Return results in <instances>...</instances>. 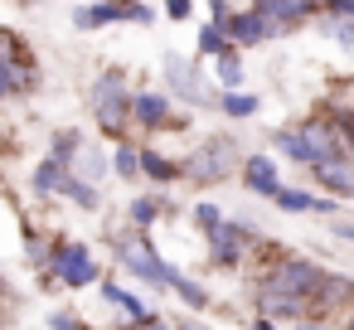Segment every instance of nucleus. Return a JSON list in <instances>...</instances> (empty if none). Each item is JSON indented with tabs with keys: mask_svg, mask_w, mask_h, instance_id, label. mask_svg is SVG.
<instances>
[{
	"mask_svg": "<svg viewBox=\"0 0 354 330\" xmlns=\"http://www.w3.org/2000/svg\"><path fill=\"white\" fill-rule=\"evenodd\" d=\"M320 282H325V267L320 262H310V257H281L272 272H262L257 282H252V291H277V296H296V301H315V291H320Z\"/></svg>",
	"mask_w": 354,
	"mask_h": 330,
	"instance_id": "1",
	"label": "nucleus"
},
{
	"mask_svg": "<svg viewBox=\"0 0 354 330\" xmlns=\"http://www.w3.org/2000/svg\"><path fill=\"white\" fill-rule=\"evenodd\" d=\"M238 165H243V146H238L233 136H209V141L180 165V175L194 180V185H218V180H228Z\"/></svg>",
	"mask_w": 354,
	"mask_h": 330,
	"instance_id": "2",
	"label": "nucleus"
},
{
	"mask_svg": "<svg viewBox=\"0 0 354 330\" xmlns=\"http://www.w3.org/2000/svg\"><path fill=\"white\" fill-rule=\"evenodd\" d=\"M117 257H122V267L136 277V282H151V286H160V291H170V277H175V267L151 248V238L136 228L131 238H122L117 243Z\"/></svg>",
	"mask_w": 354,
	"mask_h": 330,
	"instance_id": "3",
	"label": "nucleus"
},
{
	"mask_svg": "<svg viewBox=\"0 0 354 330\" xmlns=\"http://www.w3.org/2000/svg\"><path fill=\"white\" fill-rule=\"evenodd\" d=\"M93 117H97V127L112 131V136L127 131V122H131V93H127L122 73H107V78L93 83Z\"/></svg>",
	"mask_w": 354,
	"mask_h": 330,
	"instance_id": "4",
	"label": "nucleus"
},
{
	"mask_svg": "<svg viewBox=\"0 0 354 330\" xmlns=\"http://www.w3.org/2000/svg\"><path fill=\"white\" fill-rule=\"evenodd\" d=\"M49 272H54L64 286H93V282L102 277L97 262H93V253H88V243H73V238H59V243H54Z\"/></svg>",
	"mask_w": 354,
	"mask_h": 330,
	"instance_id": "5",
	"label": "nucleus"
},
{
	"mask_svg": "<svg viewBox=\"0 0 354 330\" xmlns=\"http://www.w3.org/2000/svg\"><path fill=\"white\" fill-rule=\"evenodd\" d=\"M238 175H243V190H248V194H257V199H272V194L281 190L277 156H267V151H252V156H243Z\"/></svg>",
	"mask_w": 354,
	"mask_h": 330,
	"instance_id": "6",
	"label": "nucleus"
},
{
	"mask_svg": "<svg viewBox=\"0 0 354 330\" xmlns=\"http://www.w3.org/2000/svg\"><path fill=\"white\" fill-rule=\"evenodd\" d=\"M165 78H170V93H175V98H185V102H194V107L214 102V93H209V88L199 83L194 64H185L180 54H170V59H165Z\"/></svg>",
	"mask_w": 354,
	"mask_h": 330,
	"instance_id": "7",
	"label": "nucleus"
},
{
	"mask_svg": "<svg viewBox=\"0 0 354 330\" xmlns=\"http://www.w3.org/2000/svg\"><path fill=\"white\" fill-rule=\"evenodd\" d=\"M310 175H315V185L325 194L354 199V161H320V165H310Z\"/></svg>",
	"mask_w": 354,
	"mask_h": 330,
	"instance_id": "8",
	"label": "nucleus"
},
{
	"mask_svg": "<svg viewBox=\"0 0 354 330\" xmlns=\"http://www.w3.org/2000/svg\"><path fill=\"white\" fill-rule=\"evenodd\" d=\"M272 30H277V25H272V20H262L257 10H243V15H233V20L223 25V35H228L233 44H243V49H252V44H262V39H267Z\"/></svg>",
	"mask_w": 354,
	"mask_h": 330,
	"instance_id": "9",
	"label": "nucleus"
},
{
	"mask_svg": "<svg viewBox=\"0 0 354 330\" xmlns=\"http://www.w3.org/2000/svg\"><path fill=\"white\" fill-rule=\"evenodd\" d=\"M131 122H141L146 131L170 127V98L165 93H136L131 98Z\"/></svg>",
	"mask_w": 354,
	"mask_h": 330,
	"instance_id": "10",
	"label": "nucleus"
},
{
	"mask_svg": "<svg viewBox=\"0 0 354 330\" xmlns=\"http://www.w3.org/2000/svg\"><path fill=\"white\" fill-rule=\"evenodd\" d=\"M310 6H325V0H252V10L272 25H296Z\"/></svg>",
	"mask_w": 354,
	"mask_h": 330,
	"instance_id": "11",
	"label": "nucleus"
},
{
	"mask_svg": "<svg viewBox=\"0 0 354 330\" xmlns=\"http://www.w3.org/2000/svg\"><path fill=\"white\" fill-rule=\"evenodd\" d=\"M102 296H107L112 306H122V315H127L131 325H141V320H151V315H156L141 296H131V291H127V286H117V282H102Z\"/></svg>",
	"mask_w": 354,
	"mask_h": 330,
	"instance_id": "12",
	"label": "nucleus"
},
{
	"mask_svg": "<svg viewBox=\"0 0 354 330\" xmlns=\"http://www.w3.org/2000/svg\"><path fill=\"white\" fill-rule=\"evenodd\" d=\"M141 175L156 180V185H175V180H185V175H180V161H170L165 151H141Z\"/></svg>",
	"mask_w": 354,
	"mask_h": 330,
	"instance_id": "13",
	"label": "nucleus"
},
{
	"mask_svg": "<svg viewBox=\"0 0 354 330\" xmlns=\"http://www.w3.org/2000/svg\"><path fill=\"white\" fill-rule=\"evenodd\" d=\"M170 291H175V296H180L189 311H209V291H204L194 277H185L180 267H175V277H170Z\"/></svg>",
	"mask_w": 354,
	"mask_h": 330,
	"instance_id": "14",
	"label": "nucleus"
},
{
	"mask_svg": "<svg viewBox=\"0 0 354 330\" xmlns=\"http://www.w3.org/2000/svg\"><path fill=\"white\" fill-rule=\"evenodd\" d=\"M64 180H68V165L49 156V161L35 170V194H59V190H64Z\"/></svg>",
	"mask_w": 354,
	"mask_h": 330,
	"instance_id": "15",
	"label": "nucleus"
},
{
	"mask_svg": "<svg viewBox=\"0 0 354 330\" xmlns=\"http://www.w3.org/2000/svg\"><path fill=\"white\" fill-rule=\"evenodd\" d=\"M73 161H78V180H88V185H93V180H102V175L112 170V161H107V156H102L97 146H83V151H78Z\"/></svg>",
	"mask_w": 354,
	"mask_h": 330,
	"instance_id": "16",
	"label": "nucleus"
},
{
	"mask_svg": "<svg viewBox=\"0 0 354 330\" xmlns=\"http://www.w3.org/2000/svg\"><path fill=\"white\" fill-rule=\"evenodd\" d=\"M59 194H68L78 209H102V194H97V185H88V180H78L73 170H68V180H64V190Z\"/></svg>",
	"mask_w": 354,
	"mask_h": 330,
	"instance_id": "17",
	"label": "nucleus"
},
{
	"mask_svg": "<svg viewBox=\"0 0 354 330\" xmlns=\"http://www.w3.org/2000/svg\"><path fill=\"white\" fill-rule=\"evenodd\" d=\"M272 204L286 209V214H310V209H315V194H310V190H296V185H281V190L272 194Z\"/></svg>",
	"mask_w": 354,
	"mask_h": 330,
	"instance_id": "18",
	"label": "nucleus"
},
{
	"mask_svg": "<svg viewBox=\"0 0 354 330\" xmlns=\"http://www.w3.org/2000/svg\"><path fill=\"white\" fill-rule=\"evenodd\" d=\"M160 209H165V204H160V199H151V194H136V199L127 204V214H131V223H136L141 233H146V228L160 219Z\"/></svg>",
	"mask_w": 354,
	"mask_h": 330,
	"instance_id": "19",
	"label": "nucleus"
},
{
	"mask_svg": "<svg viewBox=\"0 0 354 330\" xmlns=\"http://www.w3.org/2000/svg\"><path fill=\"white\" fill-rule=\"evenodd\" d=\"M112 170H117V175H122V180H136V175H141V151H136V146H127V141H122V146H117V151H112Z\"/></svg>",
	"mask_w": 354,
	"mask_h": 330,
	"instance_id": "20",
	"label": "nucleus"
},
{
	"mask_svg": "<svg viewBox=\"0 0 354 330\" xmlns=\"http://www.w3.org/2000/svg\"><path fill=\"white\" fill-rule=\"evenodd\" d=\"M218 83H223L228 93L243 83V59H238V49H223V54H218Z\"/></svg>",
	"mask_w": 354,
	"mask_h": 330,
	"instance_id": "21",
	"label": "nucleus"
},
{
	"mask_svg": "<svg viewBox=\"0 0 354 330\" xmlns=\"http://www.w3.org/2000/svg\"><path fill=\"white\" fill-rule=\"evenodd\" d=\"M218 107H223L228 117H252V112H257V98H252V93H223Z\"/></svg>",
	"mask_w": 354,
	"mask_h": 330,
	"instance_id": "22",
	"label": "nucleus"
},
{
	"mask_svg": "<svg viewBox=\"0 0 354 330\" xmlns=\"http://www.w3.org/2000/svg\"><path fill=\"white\" fill-rule=\"evenodd\" d=\"M325 35H330L339 49H349V54H354V20H344V15H330V20H325Z\"/></svg>",
	"mask_w": 354,
	"mask_h": 330,
	"instance_id": "23",
	"label": "nucleus"
},
{
	"mask_svg": "<svg viewBox=\"0 0 354 330\" xmlns=\"http://www.w3.org/2000/svg\"><path fill=\"white\" fill-rule=\"evenodd\" d=\"M83 151V136L78 131H59L54 136V161H64V165H73V156Z\"/></svg>",
	"mask_w": 354,
	"mask_h": 330,
	"instance_id": "24",
	"label": "nucleus"
},
{
	"mask_svg": "<svg viewBox=\"0 0 354 330\" xmlns=\"http://www.w3.org/2000/svg\"><path fill=\"white\" fill-rule=\"evenodd\" d=\"M223 49H228V35H223L218 25H204V30H199V54H214V59H218Z\"/></svg>",
	"mask_w": 354,
	"mask_h": 330,
	"instance_id": "25",
	"label": "nucleus"
},
{
	"mask_svg": "<svg viewBox=\"0 0 354 330\" xmlns=\"http://www.w3.org/2000/svg\"><path fill=\"white\" fill-rule=\"evenodd\" d=\"M194 223H199V233H214V228L223 223V209L204 199V204H194Z\"/></svg>",
	"mask_w": 354,
	"mask_h": 330,
	"instance_id": "26",
	"label": "nucleus"
},
{
	"mask_svg": "<svg viewBox=\"0 0 354 330\" xmlns=\"http://www.w3.org/2000/svg\"><path fill=\"white\" fill-rule=\"evenodd\" d=\"M49 330H83V325H78V315H68V311H54V315H49Z\"/></svg>",
	"mask_w": 354,
	"mask_h": 330,
	"instance_id": "27",
	"label": "nucleus"
},
{
	"mask_svg": "<svg viewBox=\"0 0 354 330\" xmlns=\"http://www.w3.org/2000/svg\"><path fill=\"white\" fill-rule=\"evenodd\" d=\"M286 330H330V320H320V315H301V320L286 325Z\"/></svg>",
	"mask_w": 354,
	"mask_h": 330,
	"instance_id": "28",
	"label": "nucleus"
},
{
	"mask_svg": "<svg viewBox=\"0 0 354 330\" xmlns=\"http://www.w3.org/2000/svg\"><path fill=\"white\" fill-rule=\"evenodd\" d=\"M325 10H330V15H344V20H354V0H325Z\"/></svg>",
	"mask_w": 354,
	"mask_h": 330,
	"instance_id": "29",
	"label": "nucleus"
},
{
	"mask_svg": "<svg viewBox=\"0 0 354 330\" xmlns=\"http://www.w3.org/2000/svg\"><path fill=\"white\" fill-rule=\"evenodd\" d=\"M131 330H180L175 320H160V315H151V320H141V325H131Z\"/></svg>",
	"mask_w": 354,
	"mask_h": 330,
	"instance_id": "30",
	"label": "nucleus"
},
{
	"mask_svg": "<svg viewBox=\"0 0 354 330\" xmlns=\"http://www.w3.org/2000/svg\"><path fill=\"white\" fill-rule=\"evenodd\" d=\"M165 15H170V20H185V15H189V0H165Z\"/></svg>",
	"mask_w": 354,
	"mask_h": 330,
	"instance_id": "31",
	"label": "nucleus"
},
{
	"mask_svg": "<svg viewBox=\"0 0 354 330\" xmlns=\"http://www.w3.org/2000/svg\"><path fill=\"white\" fill-rule=\"evenodd\" d=\"M330 233H335V238H344V243H354V223H335Z\"/></svg>",
	"mask_w": 354,
	"mask_h": 330,
	"instance_id": "32",
	"label": "nucleus"
},
{
	"mask_svg": "<svg viewBox=\"0 0 354 330\" xmlns=\"http://www.w3.org/2000/svg\"><path fill=\"white\" fill-rule=\"evenodd\" d=\"M248 330H281V325H272V320H262V315H252V320H248Z\"/></svg>",
	"mask_w": 354,
	"mask_h": 330,
	"instance_id": "33",
	"label": "nucleus"
},
{
	"mask_svg": "<svg viewBox=\"0 0 354 330\" xmlns=\"http://www.w3.org/2000/svg\"><path fill=\"white\" fill-rule=\"evenodd\" d=\"M180 330H209L204 320H180Z\"/></svg>",
	"mask_w": 354,
	"mask_h": 330,
	"instance_id": "34",
	"label": "nucleus"
},
{
	"mask_svg": "<svg viewBox=\"0 0 354 330\" xmlns=\"http://www.w3.org/2000/svg\"><path fill=\"white\" fill-rule=\"evenodd\" d=\"M349 330H354V320H349Z\"/></svg>",
	"mask_w": 354,
	"mask_h": 330,
	"instance_id": "35",
	"label": "nucleus"
}]
</instances>
